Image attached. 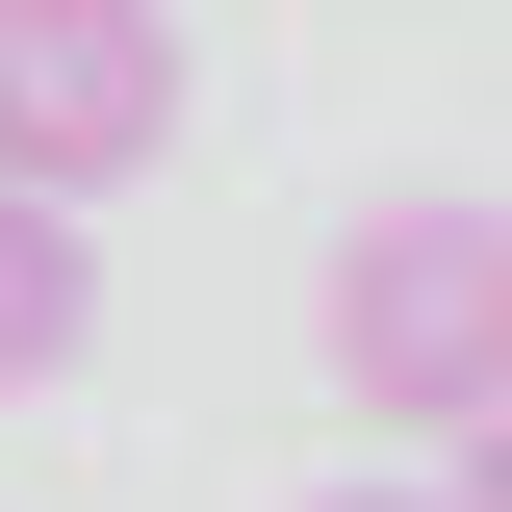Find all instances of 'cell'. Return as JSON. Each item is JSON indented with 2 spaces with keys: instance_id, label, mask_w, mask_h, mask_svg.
Segmentation results:
<instances>
[{
  "instance_id": "obj_5",
  "label": "cell",
  "mask_w": 512,
  "mask_h": 512,
  "mask_svg": "<svg viewBox=\"0 0 512 512\" xmlns=\"http://www.w3.org/2000/svg\"><path fill=\"white\" fill-rule=\"evenodd\" d=\"M308 512H461V487H308Z\"/></svg>"
},
{
  "instance_id": "obj_2",
  "label": "cell",
  "mask_w": 512,
  "mask_h": 512,
  "mask_svg": "<svg viewBox=\"0 0 512 512\" xmlns=\"http://www.w3.org/2000/svg\"><path fill=\"white\" fill-rule=\"evenodd\" d=\"M180 154V0H0V180H154Z\"/></svg>"
},
{
  "instance_id": "obj_4",
  "label": "cell",
  "mask_w": 512,
  "mask_h": 512,
  "mask_svg": "<svg viewBox=\"0 0 512 512\" xmlns=\"http://www.w3.org/2000/svg\"><path fill=\"white\" fill-rule=\"evenodd\" d=\"M461 512H512V384H487V410H461Z\"/></svg>"
},
{
  "instance_id": "obj_1",
  "label": "cell",
  "mask_w": 512,
  "mask_h": 512,
  "mask_svg": "<svg viewBox=\"0 0 512 512\" xmlns=\"http://www.w3.org/2000/svg\"><path fill=\"white\" fill-rule=\"evenodd\" d=\"M512 384V205H359L333 231V410H384V436H461Z\"/></svg>"
},
{
  "instance_id": "obj_3",
  "label": "cell",
  "mask_w": 512,
  "mask_h": 512,
  "mask_svg": "<svg viewBox=\"0 0 512 512\" xmlns=\"http://www.w3.org/2000/svg\"><path fill=\"white\" fill-rule=\"evenodd\" d=\"M77 359H103V231L52 180H0V410H52Z\"/></svg>"
}]
</instances>
